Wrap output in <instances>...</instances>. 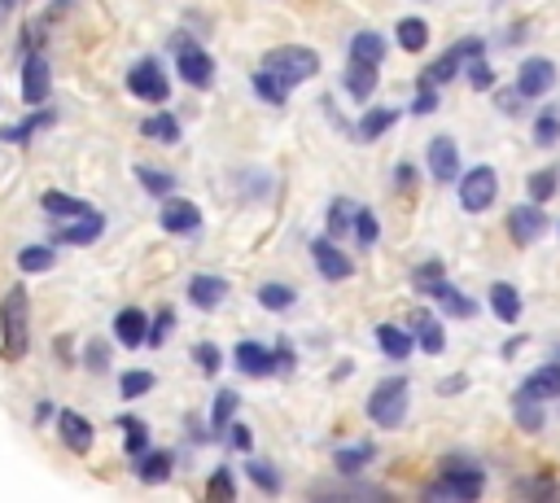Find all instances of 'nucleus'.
I'll list each match as a JSON object with an SVG mask.
<instances>
[{
    "instance_id": "1",
    "label": "nucleus",
    "mask_w": 560,
    "mask_h": 503,
    "mask_svg": "<svg viewBox=\"0 0 560 503\" xmlns=\"http://www.w3.org/2000/svg\"><path fill=\"white\" fill-rule=\"evenodd\" d=\"M31 346V302L22 284H9L0 297V354L4 363H18Z\"/></svg>"
},
{
    "instance_id": "2",
    "label": "nucleus",
    "mask_w": 560,
    "mask_h": 503,
    "mask_svg": "<svg viewBox=\"0 0 560 503\" xmlns=\"http://www.w3.org/2000/svg\"><path fill=\"white\" fill-rule=\"evenodd\" d=\"M486 490V472L477 468V464H468V459H446L442 464V477L424 490V499H477Z\"/></svg>"
},
{
    "instance_id": "3",
    "label": "nucleus",
    "mask_w": 560,
    "mask_h": 503,
    "mask_svg": "<svg viewBox=\"0 0 560 503\" xmlns=\"http://www.w3.org/2000/svg\"><path fill=\"white\" fill-rule=\"evenodd\" d=\"M407 416V376H385L368 394V420L381 429H398Z\"/></svg>"
},
{
    "instance_id": "4",
    "label": "nucleus",
    "mask_w": 560,
    "mask_h": 503,
    "mask_svg": "<svg viewBox=\"0 0 560 503\" xmlns=\"http://www.w3.org/2000/svg\"><path fill=\"white\" fill-rule=\"evenodd\" d=\"M262 70H271L276 79H284L293 87V83H302V79H311L319 70V57L311 48H302V44H284V48H271L262 57Z\"/></svg>"
},
{
    "instance_id": "5",
    "label": "nucleus",
    "mask_w": 560,
    "mask_h": 503,
    "mask_svg": "<svg viewBox=\"0 0 560 503\" xmlns=\"http://www.w3.org/2000/svg\"><path fill=\"white\" fill-rule=\"evenodd\" d=\"M494 197H499V175H494V166H472V171L459 175V206H464L468 214L490 210Z\"/></svg>"
},
{
    "instance_id": "6",
    "label": "nucleus",
    "mask_w": 560,
    "mask_h": 503,
    "mask_svg": "<svg viewBox=\"0 0 560 503\" xmlns=\"http://www.w3.org/2000/svg\"><path fill=\"white\" fill-rule=\"evenodd\" d=\"M171 48H175L179 79H184V83H192V87H210V79H214V61H210V52H206V48H197L188 35H175V39H171Z\"/></svg>"
},
{
    "instance_id": "7",
    "label": "nucleus",
    "mask_w": 560,
    "mask_h": 503,
    "mask_svg": "<svg viewBox=\"0 0 560 503\" xmlns=\"http://www.w3.org/2000/svg\"><path fill=\"white\" fill-rule=\"evenodd\" d=\"M481 48H486V44H481L477 35H472V39H459V44H451V48H446V52H442V57H438V61H433L424 74H420V83H433V87L451 83L468 57H481Z\"/></svg>"
},
{
    "instance_id": "8",
    "label": "nucleus",
    "mask_w": 560,
    "mask_h": 503,
    "mask_svg": "<svg viewBox=\"0 0 560 503\" xmlns=\"http://www.w3.org/2000/svg\"><path fill=\"white\" fill-rule=\"evenodd\" d=\"M127 92L131 96H140V101H166L171 96V83H166V74H162V66L153 61V57H140L131 70H127Z\"/></svg>"
},
{
    "instance_id": "9",
    "label": "nucleus",
    "mask_w": 560,
    "mask_h": 503,
    "mask_svg": "<svg viewBox=\"0 0 560 503\" xmlns=\"http://www.w3.org/2000/svg\"><path fill=\"white\" fill-rule=\"evenodd\" d=\"M556 87V61L547 57H525L516 70V92L521 96H547Z\"/></svg>"
},
{
    "instance_id": "10",
    "label": "nucleus",
    "mask_w": 560,
    "mask_h": 503,
    "mask_svg": "<svg viewBox=\"0 0 560 503\" xmlns=\"http://www.w3.org/2000/svg\"><path fill=\"white\" fill-rule=\"evenodd\" d=\"M158 223L166 227V232H175V236H192L197 227H201V210L188 201V197H162V214H158Z\"/></svg>"
},
{
    "instance_id": "11",
    "label": "nucleus",
    "mask_w": 560,
    "mask_h": 503,
    "mask_svg": "<svg viewBox=\"0 0 560 503\" xmlns=\"http://www.w3.org/2000/svg\"><path fill=\"white\" fill-rule=\"evenodd\" d=\"M424 157H429V175H433L438 184L459 179V149H455V140H451V136H433Z\"/></svg>"
},
{
    "instance_id": "12",
    "label": "nucleus",
    "mask_w": 560,
    "mask_h": 503,
    "mask_svg": "<svg viewBox=\"0 0 560 503\" xmlns=\"http://www.w3.org/2000/svg\"><path fill=\"white\" fill-rule=\"evenodd\" d=\"M542 227H547V214L538 206H512L508 210V236L516 245H534L542 236Z\"/></svg>"
},
{
    "instance_id": "13",
    "label": "nucleus",
    "mask_w": 560,
    "mask_h": 503,
    "mask_svg": "<svg viewBox=\"0 0 560 503\" xmlns=\"http://www.w3.org/2000/svg\"><path fill=\"white\" fill-rule=\"evenodd\" d=\"M101 232H105V219H101L96 210H88V214H74V219H61V223H57V241H61V245H92Z\"/></svg>"
},
{
    "instance_id": "14",
    "label": "nucleus",
    "mask_w": 560,
    "mask_h": 503,
    "mask_svg": "<svg viewBox=\"0 0 560 503\" xmlns=\"http://www.w3.org/2000/svg\"><path fill=\"white\" fill-rule=\"evenodd\" d=\"M311 258H315V267H319V276H324V280H346V276L354 271V262L332 245V236L311 241Z\"/></svg>"
},
{
    "instance_id": "15",
    "label": "nucleus",
    "mask_w": 560,
    "mask_h": 503,
    "mask_svg": "<svg viewBox=\"0 0 560 503\" xmlns=\"http://www.w3.org/2000/svg\"><path fill=\"white\" fill-rule=\"evenodd\" d=\"M48 61L39 57V52H31L26 61H22V101L35 109V105H44V96H48Z\"/></svg>"
},
{
    "instance_id": "16",
    "label": "nucleus",
    "mask_w": 560,
    "mask_h": 503,
    "mask_svg": "<svg viewBox=\"0 0 560 503\" xmlns=\"http://www.w3.org/2000/svg\"><path fill=\"white\" fill-rule=\"evenodd\" d=\"M114 337H118L127 350H140V346L149 341V315H144L140 306H122V311L114 315Z\"/></svg>"
},
{
    "instance_id": "17",
    "label": "nucleus",
    "mask_w": 560,
    "mask_h": 503,
    "mask_svg": "<svg viewBox=\"0 0 560 503\" xmlns=\"http://www.w3.org/2000/svg\"><path fill=\"white\" fill-rule=\"evenodd\" d=\"M57 437L66 451L74 455H88L92 451V424L79 416V411H57Z\"/></svg>"
},
{
    "instance_id": "18",
    "label": "nucleus",
    "mask_w": 560,
    "mask_h": 503,
    "mask_svg": "<svg viewBox=\"0 0 560 503\" xmlns=\"http://www.w3.org/2000/svg\"><path fill=\"white\" fill-rule=\"evenodd\" d=\"M223 297H228V280H223V276H210V271H201V276H192V280H188V302H192V306H201V311H214Z\"/></svg>"
},
{
    "instance_id": "19",
    "label": "nucleus",
    "mask_w": 560,
    "mask_h": 503,
    "mask_svg": "<svg viewBox=\"0 0 560 503\" xmlns=\"http://www.w3.org/2000/svg\"><path fill=\"white\" fill-rule=\"evenodd\" d=\"M232 359H236V367H241L245 376H271V372H276V354L262 350L258 341H241V346L232 350Z\"/></svg>"
},
{
    "instance_id": "20",
    "label": "nucleus",
    "mask_w": 560,
    "mask_h": 503,
    "mask_svg": "<svg viewBox=\"0 0 560 503\" xmlns=\"http://www.w3.org/2000/svg\"><path fill=\"white\" fill-rule=\"evenodd\" d=\"M311 499H389V490L363 486V481H341V486H311Z\"/></svg>"
},
{
    "instance_id": "21",
    "label": "nucleus",
    "mask_w": 560,
    "mask_h": 503,
    "mask_svg": "<svg viewBox=\"0 0 560 503\" xmlns=\"http://www.w3.org/2000/svg\"><path fill=\"white\" fill-rule=\"evenodd\" d=\"M171 464H175L171 451H140V455H136V477L149 481V486H158V481L171 477Z\"/></svg>"
},
{
    "instance_id": "22",
    "label": "nucleus",
    "mask_w": 560,
    "mask_h": 503,
    "mask_svg": "<svg viewBox=\"0 0 560 503\" xmlns=\"http://www.w3.org/2000/svg\"><path fill=\"white\" fill-rule=\"evenodd\" d=\"M341 83H346V92H350L354 101H368V96L376 92V66H363V61H346V74H341Z\"/></svg>"
},
{
    "instance_id": "23",
    "label": "nucleus",
    "mask_w": 560,
    "mask_h": 503,
    "mask_svg": "<svg viewBox=\"0 0 560 503\" xmlns=\"http://www.w3.org/2000/svg\"><path fill=\"white\" fill-rule=\"evenodd\" d=\"M490 311H494L503 324H516V319H521V293H516L508 280H494V284H490Z\"/></svg>"
},
{
    "instance_id": "24",
    "label": "nucleus",
    "mask_w": 560,
    "mask_h": 503,
    "mask_svg": "<svg viewBox=\"0 0 560 503\" xmlns=\"http://www.w3.org/2000/svg\"><path fill=\"white\" fill-rule=\"evenodd\" d=\"M424 297L442 302V311H446V315H459V319H468V315L477 311V306H472V297H464V293H459L455 284H446V280H438V284H433Z\"/></svg>"
},
{
    "instance_id": "25",
    "label": "nucleus",
    "mask_w": 560,
    "mask_h": 503,
    "mask_svg": "<svg viewBox=\"0 0 560 503\" xmlns=\"http://www.w3.org/2000/svg\"><path fill=\"white\" fill-rule=\"evenodd\" d=\"M411 328H416V341H420V350H424V354H442L446 332H442V324H438L433 315L416 311V315H411Z\"/></svg>"
},
{
    "instance_id": "26",
    "label": "nucleus",
    "mask_w": 560,
    "mask_h": 503,
    "mask_svg": "<svg viewBox=\"0 0 560 503\" xmlns=\"http://www.w3.org/2000/svg\"><path fill=\"white\" fill-rule=\"evenodd\" d=\"M350 61H363V66H381L385 61V39L376 31H359L350 39Z\"/></svg>"
},
{
    "instance_id": "27",
    "label": "nucleus",
    "mask_w": 560,
    "mask_h": 503,
    "mask_svg": "<svg viewBox=\"0 0 560 503\" xmlns=\"http://www.w3.org/2000/svg\"><path fill=\"white\" fill-rule=\"evenodd\" d=\"M521 389H525L529 398H538V402H542V398H560V363L538 367V372H534V376H529Z\"/></svg>"
},
{
    "instance_id": "28",
    "label": "nucleus",
    "mask_w": 560,
    "mask_h": 503,
    "mask_svg": "<svg viewBox=\"0 0 560 503\" xmlns=\"http://www.w3.org/2000/svg\"><path fill=\"white\" fill-rule=\"evenodd\" d=\"M512 416H516V424H521L525 433H538V429H542V402L529 398L525 389L512 394Z\"/></svg>"
},
{
    "instance_id": "29",
    "label": "nucleus",
    "mask_w": 560,
    "mask_h": 503,
    "mask_svg": "<svg viewBox=\"0 0 560 503\" xmlns=\"http://www.w3.org/2000/svg\"><path fill=\"white\" fill-rule=\"evenodd\" d=\"M376 459V446L372 442H359V446H337V455H332V464H337V472H359L363 464H372Z\"/></svg>"
},
{
    "instance_id": "30",
    "label": "nucleus",
    "mask_w": 560,
    "mask_h": 503,
    "mask_svg": "<svg viewBox=\"0 0 560 503\" xmlns=\"http://www.w3.org/2000/svg\"><path fill=\"white\" fill-rule=\"evenodd\" d=\"M140 136L162 140V144H175L179 140V122H175V114H149V118H140Z\"/></svg>"
},
{
    "instance_id": "31",
    "label": "nucleus",
    "mask_w": 560,
    "mask_h": 503,
    "mask_svg": "<svg viewBox=\"0 0 560 503\" xmlns=\"http://www.w3.org/2000/svg\"><path fill=\"white\" fill-rule=\"evenodd\" d=\"M293 302H298V289H293V284H280V280L258 284V306H267V311H289Z\"/></svg>"
},
{
    "instance_id": "32",
    "label": "nucleus",
    "mask_w": 560,
    "mask_h": 503,
    "mask_svg": "<svg viewBox=\"0 0 560 503\" xmlns=\"http://www.w3.org/2000/svg\"><path fill=\"white\" fill-rule=\"evenodd\" d=\"M394 35H398V48H402V52H420V48L429 44V26H424V17H402Z\"/></svg>"
},
{
    "instance_id": "33",
    "label": "nucleus",
    "mask_w": 560,
    "mask_h": 503,
    "mask_svg": "<svg viewBox=\"0 0 560 503\" xmlns=\"http://www.w3.org/2000/svg\"><path fill=\"white\" fill-rule=\"evenodd\" d=\"M136 179H140V188L153 192V197H171V192H175V175H171V171H158V166H140V162H136Z\"/></svg>"
},
{
    "instance_id": "34",
    "label": "nucleus",
    "mask_w": 560,
    "mask_h": 503,
    "mask_svg": "<svg viewBox=\"0 0 560 503\" xmlns=\"http://www.w3.org/2000/svg\"><path fill=\"white\" fill-rule=\"evenodd\" d=\"M39 206H44L52 219H74V214H88V210H92L88 201L66 197V192H44V197H39Z\"/></svg>"
},
{
    "instance_id": "35",
    "label": "nucleus",
    "mask_w": 560,
    "mask_h": 503,
    "mask_svg": "<svg viewBox=\"0 0 560 503\" xmlns=\"http://www.w3.org/2000/svg\"><path fill=\"white\" fill-rule=\"evenodd\" d=\"M354 210H359V206H354L350 197H332V206H328V236H332V241L354 227Z\"/></svg>"
},
{
    "instance_id": "36",
    "label": "nucleus",
    "mask_w": 560,
    "mask_h": 503,
    "mask_svg": "<svg viewBox=\"0 0 560 503\" xmlns=\"http://www.w3.org/2000/svg\"><path fill=\"white\" fill-rule=\"evenodd\" d=\"M376 346H381L389 359H398V363L411 354V337H407L402 328H394V324H381V328H376Z\"/></svg>"
},
{
    "instance_id": "37",
    "label": "nucleus",
    "mask_w": 560,
    "mask_h": 503,
    "mask_svg": "<svg viewBox=\"0 0 560 503\" xmlns=\"http://www.w3.org/2000/svg\"><path fill=\"white\" fill-rule=\"evenodd\" d=\"M232 411H236V394H232V389H219V394H214V407H210V437H223V433H228Z\"/></svg>"
},
{
    "instance_id": "38",
    "label": "nucleus",
    "mask_w": 560,
    "mask_h": 503,
    "mask_svg": "<svg viewBox=\"0 0 560 503\" xmlns=\"http://www.w3.org/2000/svg\"><path fill=\"white\" fill-rule=\"evenodd\" d=\"M394 122H398V109H389V105L368 109V114H363V122H359V136H363V140H376V136H385Z\"/></svg>"
},
{
    "instance_id": "39",
    "label": "nucleus",
    "mask_w": 560,
    "mask_h": 503,
    "mask_svg": "<svg viewBox=\"0 0 560 503\" xmlns=\"http://www.w3.org/2000/svg\"><path fill=\"white\" fill-rule=\"evenodd\" d=\"M254 92H258L267 105H284V101H289V83L276 79L271 70H258V74H254Z\"/></svg>"
},
{
    "instance_id": "40",
    "label": "nucleus",
    "mask_w": 560,
    "mask_h": 503,
    "mask_svg": "<svg viewBox=\"0 0 560 503\" xmlns=\"http://www.w3.org/2000/svg\"><path fill=\"white\" fill-rule=\"evenodd\" d=\"M245 472H249V481H254L262 494H280V472H276L267 459H249Z\"/></svg>"
},
{
    "instance_id": "41",
    "label": "nucleus",
    "mask_w": 560,
    "mask_h": 503,
    "mask_svg": "<svg viewBox=\"0 0 560 503\" xmlns=\"http://www.w3.org/2000/svg\"><path fill=\"white\" fill-rule=\"evenodd\" d=\"M556 184H560V171H556V166H542V171H534V175L525 179V188H529L534 201H547V197L556 192Z\"/></svg>"
},
{
    "instance_id": "42",
    "label": "nucleus",
    "mask_w": 560,
    "mask_h": 503,
    "mask_svg": "<svg viewBox=\"0 0 560 503\" xmlns=\"http://www.w3.org/2000/svg\"><path fill=\"white\" fill-rule=\"evenodd\" d=\"M149 389H153V372H144V367L118 376V394H122V398H140V394H149Z\"/></svg>"
},
{
    "instance_id": "43",
    "label": "nucleus",
    "mask_w": 560,
    "mask_h": 503,
    "mask_svg": "<svg viewBox=\"0 0 560 503\" xmlns=\"http://www.w3.org/2000/svg\"><path fill=\"white\" fill-rule=\"evenodd\" d=\"M118 424L127 429V442H122V446H127V455H131V459H136L140 451H149V424H144V420H131V416H122Z\"/></svg>"
},
{
    "instance_id": "44",
    "label": "nucleus",
    "mask_w": 560,
    "mask_h": 503,
    "mask_svg": "<svg viewBox=\"0 0 560 503\" xmlns=\"http://www.w3.org/2000/svg\"><path fill=\"white\" fill-rule=\"evenodd\" d=\"M534 140L538 144H556L560 140V109H542L534 118Z\"/></svg>"
},
{
    "instance_id": "45",
    "label": "nucleus",
    "mask_w": 560,
    "mask_h": 503,
    "mask_svg": "<svg viewBox=\"0 0 560 503\" xmlns=\"http://www.w3.org/2000/svg\"><path fill=\"white\" fill-rule=\"evenodd\" d=\"M52 118H57V114H52V109H35V114H31V118H26V122H22V127H4V131H0V136H4V140H26V136H31V131H39V127H48V122H52Z\"/></svg>"
},
{
    "instance_id": "46",
    "label": "nucleus",
    "mask_w": 560,
    "mask_h": 503,
    "mask_svg": "<svg viewBox=\"0 0 560 503\" xmlns=\"http://www.w3.org/2000/svg\"><path fill=\"white\" fill-rule=\"evenodd\" d=\"M354 236H359V245H376V236H381V227H376V214L368 210V206H359L354 210V227H350Z\"/></svg>"
},
{
    "instance_id": "47",
    "label": "nucleus",
    "mask_w": 560,
    "mask_h": 503,
    "mask_svg": "<svg viewBox=\"0 0 560 503\" xmlns=\"http://www.w3.org/2000/svg\"><path fill=\"white\" fill-rule=\"evenodd\" d=\"M18 267H22V271H48V267H52V249H48V245H26V249L18 254Z\"/></svg>"
},
{
    "instance_id": "48",
    "label": "nucleus",
    "mask_w": 560,
    "mask_h": 503,
    "mask_svg": "<svg viewBox=\"0 0 560 503\" xmlns=\"http://www.w3.org/2000/svg\"><path fill=\"white\" fill-rule=\"evenodd\" d=\"M206 494H210V499H236V481H232V468H223V464H219V468L210 472V481H206Z\"/></svg>"
},
{
    "instance_id": "49",
    "label": "nucleus",
    "mask_w": 560,
    "mask_h": 503,
    "mask_svg": "<svg viewBox=\"0 0 560 503\" xmlns=\"http://www.w3.org/2000/svg\"><path fill=\"white\" fill-rule=\"evenodd\" d=\"M192 359H197V367H201L206 376H214V372L223 367V354H219L214 341H197V346H192Z\"/></svg>"
},
{
    "instance_id": "50",
    "label": "nucleus",
    "mask_w": 560,
    "mask_h": 503,
    "mask_svg": "<svg viewBox=\"0 0 560 503\" xmlns=\"http://www.w3.org/2000/svg\"><path fill=\"white\" fill-rule=\"evenodd\" d=\"M468 83H472L477 92H490V87H494V70H490L486 57H468Z\"/></svg>"
},
{
    "instance_id": "51",
    "label": "nucleus",
    "mask_w": 560,
    "mask_h": 503,
    "mask_svg": "<svg viewBox=\"0 0 560 503\" xmlns=\"http://www.w3.org/2000/svg\"><path fill=\"white\" fill-rule=\"evenodd\" d=\"M438 280H446V276H442V262H438V258H429V262H420V267L411 271V284H416L420 293H429V289H433Z\"/></svg>"
},
{
    "instance_id": "52",
    "label": "nucleus",
    "mask_w": 560,
    "mask_h": 503,
    "mask_svg": "<svg viewBox=\"0 0 560 503\" xmlns=\"http://www.w3.org/2000/svg\"><path fill=\"white\" fill-rule=\"evenodd\" d=\"M171 328H175V311H171V306H162V311L149 319V341H144V346H162Z\"/></svg>"
},
{
    "instance_id": "53",
    "label": "nucleus",
    "mask_w": 560,
    "mask_h": 503,
    "mask_svg": "<svg viewBox=\"0 0 560 503\" xmlns=\"http://www.w3.org/2000/svg\"><path fill=\"white\" fill-rule=\"evenodd\" d=\"M83 363H88L92 372H105V367H109V346H105V337H92V341H88Z\"/></svg>"
},
{
    "instance_id": "54",
    "label": "nucleus",
    "mask_w": 560,
    "mask_h": 503,
    "mask_svg": "<svg viewBox=\"0 0 560 503\" xmlns=\"http://www.w3.org/2000/svg\"><path fill=\"white\" fill-rule=\"evenodd\" d=\"M521 494H529V499H556L560 486L551 477H534V481H521Z\"/></svg>"
},
{
    "instance_id": "55",
    "label": "nucleus",
    "mask_w": 560,
    "mask_h": 503,
    "mask_svg": "<svg viewBox=\"0 0 560 503\" xmlns=\"http://www.w3.org/2000/svg\"><path fill=\"white\" fill-rule=\"evenodd\" d=\"M438 109V87L433 83H420L416 101H411V114H433Z\"/></svg>"
},
{
    "instance_id": "56",
    "label": "nucleus",
    "mask_w": 560,
    "mask_h": 503,
    "mask_svg": "<svg viewBox=\"0 0 560 503\" xmlns=\"http://www.w3.org/2000/svg\"><path fill=\"white\" fill-rule=\"evenodd\" d=\"M271 354H276V372H293V341H284V337H280Z\"/></svg>"
},
{
    "instance_id": "57",
    "label": "nucleus",
    "mask_w": 560,
    "mask_h": 503,
    "mask_svg": "<svg viewBox=\"0 0 560 503\" xmlns=\"http://www.w3.org/2000/svg\"><path fill=\"white\" fill-rule=\"evenodd\" d=\"M228 442H232L236 451H249V446H254V433H249V424H228Z\"/></svg>"
},
{
    "instance_id": "58",
    "label": "nucleus",
    "mask_w": 560,
    "mask_h": 503,
    "mask_svg": "<svg viewBox=\"0 0 560 503\" xmlns=\"http://www.w3.org/2000/svg\"><path fill=\"white\" fill-rule=\"evenodd\" d=\"M394 179H398V184H402V188H411V179H416V171H411V166H407V162H402V166H398V171H394Z\"/></svg>"
},
{
    "instance_id": "59",
    "label": "nucleus",
    "mask_w": 560,
    "mask_h": 503,
    "mask_svg": "<svg viewBox=\"0 0 560 503\" xmlns=\"http://www.w3.org/2000/svg\"><path fill=\"white\" fill-rule=\"evenodd\" d=\"M52 346H57V354H61V359H66V363H70V359H74V350H70V341H66V337H57V341H52Z\"/></svg>"
},
{
    "instance_id": "60",
    "label": "nucleus",
    "mask_w": 560,
    "mask_h": 503,
    "mask_svg": "<svg viewBox=\"0 0 560 503\" xmlns=\"http://www.w3.org/2000/svg\"><path fill=\"white\" fill-rule=\"evenodd\" d=\"M455 389H464V376H451V381H442V394H455Z\"/></svg>"
},
{
    "instance_id": "61",
    "label": "nucleus",
    "mask_w": 560,
    "mask_h": 503,
    "mask_svg": "<svg viewBox=\"0 0 560 503\" xmlns=\"http://www.w3.org/2000/svg\"><path fill=\"white\" fill-rule=\"evenodd\" d=\"M13 4H18V0H0V22L9 17V9H13Z\"/></svg>"
}]
</instances>
